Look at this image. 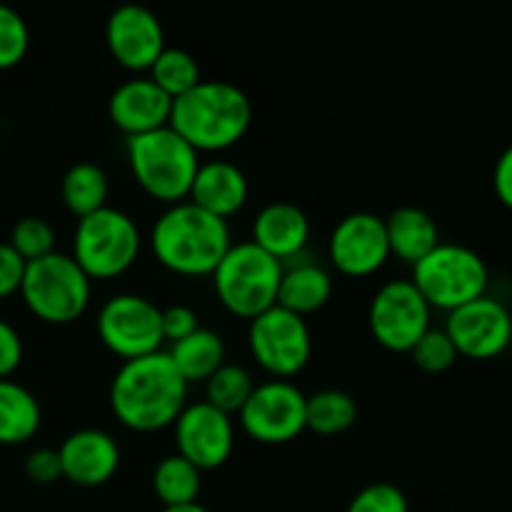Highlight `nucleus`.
<instances>
[{"label":"nucleus","mask_w":512,"mask_h":512,"mask_svg":"<svg viewBox=\"0 0 512 512\" xmlns=\"http://www.w3.org/2000/svg\"><path fill=\"white\" fill-rule=\"evenodd\" d=\"M188 405V383L165 350L125 360L110 383V408L125 428L155 433L178 420Z\"/></svg>","instance_id":"obj_1"},{"label":"nucleus","mask_w":512,"mask_h":512,"mask_svg":"<svg viewBox=\"0 0 512 512\" xmlns=\"http://www.w3.org/2000/svg\"><path fill=\"white\" fill-rule=\"evenodd\" d=\"M230 245L233 238L228 220L198 208L190 200L168 205L150 230L155 260L170 273L188 278L213 275Z\"/></svg>","instance_id":"obj_2"},{"label":"nucleus","mask_w":512,"mask_h":512,"mask_svg":"<svg viewBox=\"0 0 512 512\" xmlns=\"http://www.w3.org/2000/svg\"><path fill=\"white\" fill-rule=\"evenodd\" d=\"M253 103L228 80H200L190 93L173 100L170 128L198 153L233 148L248 133Z\"/></svg>","instance_id":"obj_3"},{"label":"nucleus","mask_w":512,"mask_h":512,"mask_svg":"<svg viewBox=\"0 0 512 512\" xmlns=\"http://www.w3.org/2000/svg\"><path fill=\"white\" fill-rule=\"evenodd\" d=\"M128 163L135 180L160 203H183L200 168V153L190 148L170 125L153 133L125 138Z\"/></svg>","instance_id":"obj_4"},{"label":"nucleus","mask_w":512,"mask_h":512,"mask_svg":"<svg viewBox=\"0 0 512 512\" xmlns=\"http://www.w3.org/2000/svg\"><path fill=\"white\" fill-rule=\"evenodd\" d=\"M283 263L260 250L253 240L230 245L213 270V288L225 310L245 320L278 305Z\"/></svg>","instance_id":"obj_5"},{"label":"nucleus","mask_w":512,"mask_h":512,"mask_svg":"<svg viewBox=\"0 0 512 512\" xmlns=\"http://www.w3.org/2000/svg\"><path fill=\"white\" fill-rule=\"evenodd\" d=\"M20 295L35 318L50 325H68L88 310L93 280L68 253H50L25 265Z\"/></svg>","instance_id":"obj_6"},{"label":"nucleus","mask_w":512,"mask_h":512,"mask_svg":"<svg viewBox=\"0 0 512 512\" xmlns=\"http://www.w3.org/2000/svg\"><path fill=\"white\" fill-rule=\"evenodd\" d=\"M413 285L430 308L453 310L483 298L490 270L473 248L460 243H440L420 263L413 265Z\"/></svg>","instance_id":"obj_7"},{"label":"nucleus","mask_w":512,"mask_h":512,"mask_svg":"<svg viewBox=\"0 0 512 512\" xmlns=\"http://www.w3.org/2000/svg\"><path fill=\"white\" fill-rule=\"evenodd\" d=\"M143 238L128 213L103 208L78 220L73 233V258L90 280H110L133 268Z\"/></svg>","instance_id":"obj_8"},{"label":"nucleus","mask_w":512,"mask_h":512,"mask_svg":"<svg viewBox=\"0 0 512 512\" xmlns=\"http://www.w3.org/2000/svg\"><path fill=\"white\" fill-rule=\"evenodd\" d=\"M248 345L255 363L275 380L298 375L313 355V338L305 318L280 305L250 320Z\"/></svg>","instance_id":"obj_9"},{"label":"nucleus","mask_w":512,"mask_h":512,"mask_svg":"<svg viewBox=\"0 0 512 512\" xmlns=\"http://www.w3.org/2000/svg\"><path fill=\"white\" fill-rule=\"evenodd\" d=\"M163 310L135 293L113 295L98 313V335L123 360L143 358L163 348Z\"/></svg>","instance_id":"obj_10"},{"label":"nucleus","mask_w":512,"mask_h":512,"mask_svg":"<svg viewBox=\"0 0 512 512\" xmlns=\"http://www.w3.org/2000/svg\"><path fill=\"white\" fill-rule=\"evenodd\" d=\"M430 313L413 280H390L370 300V333L390 353H410L430 330Z\"/></svg>","instance_id":"obj_11"},{"label":"nucleus","mask_w":512,"mask_h":512,"mask_svg":"<svg viewBox=\"0 0 512 512\" xmlns=\"http://www.w3.org/2000/svg\"><path fill=\"white\" fill-rule=\"evenodd\" d=\"M305 405L308 395L290 380H268L255 385L238 413L240 425L255 443L285 445L305 430Z\"/></svg>","instance_id":"obj_12"},{"label":"nucleus","mask_w":512,"mask_h":512,"mask_svg":"<svg viewBox=\"0 0 512 512\" xmlns=\"http://www.w3.org/2000/svg\"><path fill=\"white\" fill-rule=\"evenodd\" d=\"M175 445L180 458L203 473L225 465L235 448V425L233 418L223 410L213 408L210 403L185 405L183 413L173 423Z\"/></svg>","instance_id":"obj_13"},{"label":"nucleus","mask_w":512,"mask_h":512,"mask_svg":"<svg viewBox=\"0 0 512 512\" xmlns=\"http://www.w3.org/2000/svg\"><path fill=\"white\" fill-rule=\"evenodd\" d=\"M445 333L453 340L458 355L473 360L498 358L512 343V315L500 300L483 295L448 313Z\"/></svg>","instance_id":"obj_14"},{"label":"nucleus","mask_w":512,"mask_h":512,"mask_svg":"<svg viewBox=\"0 0 512 512\" xmlns=\"http://www.w3.org/2000/svg\"><path fill=\"white\" fill-rule=\"evenodd\" d=\"M330 260L350 278H368L390 260L385 220L375 213H350L330 233Z\"/></svg>","instance_id":"obj_15"},{"label":"nucleus","mask_w":512,"mask_h":512,"mask_svg":"<svg viewBox=\"0 0 512 512\" xmlns=\"http://www.w3.org/2000/svg\"><path fill=\"white\" fill-rule=\"evenodd\" d=\"M105 45L115 63L125 70H150L165 50V30L160 18L140 3H123L105 23Z\"/></svg>","instance_id":"obj_16"},{"label":"nucleus","mask_w":512,"mask_h":512,"mask_svg":"<svg viewBox=\"0 0 512 512\" xmlns=\"http://www.w3.org/2000/svg\"><path fill=\"white\" fill-rule=\"evenodd\" d=\"M63 478L80 488H98L113 480L120 468V448L105 430H75L58 448Z\"/></svg>","instance_id":"obj_17"},{"label":"nucleus","mask_w":512,"mask_h":512,"mask_svg":"<svg viewBox=\"0 0 512 512\" xmlns=\"http://www.w3.org/2000/svg\"><path fill=\"white\" fill-rule=\"evenodd\" d=\"M170 113H173V98H168L150 78L125 80L110 93L108 100L110 123L125 138L165 128L170 125Z\"/></svg>","instance_id":"obj_18"},{"label":"nucleus","mask_w":512,"mask_h":512,"mask_svg":"<svg viewBox=\"0 0 512 512\" xmlns=\"http://www.w3.org/2000/svg\"><path fill=\"white\" fill-rule=\"evenodd\" d=\"M310 240V220L295 203L275 200L253 220V243L275 260H298Z\"/></svg>","instance_id":"obj_19"},{"label":"nucleus","mask_w":512,"mask_h":512,"mask_svg":"<svg viewBox=\"0 0 512 512\" xmlns=\"http://www.w3.org/2000/svg\"><path fill=\"white\" fill-rule=\"evenodd\" d=\"M248 193V178L238 165L230 160H208L200 163L188 198L198 208L228 220L245 208Z\"/></svg>","instance_id":"obj_20"},{"label":"nucleus","mask_w":512,"mask_h":512,"mask_svg":"<svg viewBox=\"0 0 512 512\" xmlns=\"http://www.w3.org/2000/svg\"><path fill=\"white\" fill-rule=\"evenodd\" d=\"M385 220V233H388L390 255H395L403 263L415 265L440 245V230L433 215L425 213L415 205L395 208Z\"/></svg>","instance_id":"obj_21"},{"label":"nucleus","mask_w":512,"mask_h":512,"mask_svg":"<svg viewBox=\"0 0 512 512\" xmlns=\"http://www.w3.org/2000/svg\"><path fill=\"white\" fill-rule=\"evenodd\" d=\"M330 298H333V278L323 265L313 260H295L293 265H283L278 290L280 308L305 318L325 308Z\"/></svg>","instance_id":"obj_22"},{"label":"nucleus","mask_w":512,"mask_h":512,"mask_svg":"<svg viewBox=\"0 0 512 512\" xmlns=\"http://www.w3.org/2000/svg\"><path fill=\"white\" fill-rule=\"evenodd\" d=\"M43 423L40 403L15 380H0V445H23Z\"/></svg>","instance_id":"obj_23"},{"label":"nucleus","mask_w":512,"mask_h":512,"mask_svg":"<svg viewBox=\"0 0 512 512\" xmlns=\"http://www.w3.org/2000/svg\"><path fill=\"white\" fill-rule=\"evenodd\" d=\"M168 355L185 383L190 385L195 380L205 383L215 370L225 365V343L215 330L198 328L193 335L170 345Z\"/></svg>","instance_id":"obj_24"},{"label":"nucleus","mask_w":512,"mask_h":512,"mask_svg":"<svg viewBox=\"0 0 512 512\" xmlns=\"http://www.w3.org/2000/svg\"><path fill=\"white\" fill-rule=\"evenodd\" d=\"M60 195H63L65 208L73 215L85 218L98 210L108 208V195H110V180L100 165L88 163H75L65 170L63 183H60Z\"/></svg>","instance_id":"obj_25"},{"label":"nucleus","mask_w":512,"mask_h":512,"mask_svg":"<svg viewBox=\"0 0 512 512\" xmlns=\"http://www.w3.org/2000/svg\"><path fill=\"white\" fill-rule=\"evenodd\" d=\"M203 473L178 453L165 455L153 470V490L165 508L198 503Z\"/></svg>","instance_id":"obj_26"},{"label":"nucleus","mask_w":512,"mask_h":512,"mask_svg":"<svg viewBox=\"0 0 512 512\" xmlns=\"http://www.w3.org/2000/svg\"><path fill=\"white\" fill-rule=\"evenodd\" d=\"M358 405L343 390H320L310 395L305 405V430L318 435H340L353 428Z\"/></svg>","instance_id":"obj_27"},{"label":"nucleus","mask_w":512,"mask_h":512,"mask_svg":"<svg viewBox=\"0 0 512 512\" xmlns=\"http://www.w3.org/2000/svg\"><path fill=\"white\" fill-rule=\"evenodd\" d=\"M150 80L163 90L168 98H180V95L190 93L195 85L200 83V65L188 50L183 48H168L165 45L163 53L150 68Z\"/></svg>","instance_id":"obj_28"},{"label":"nucleus","mask_w":512,"mask_h":512,"mask_svg":"<svg viewBox=\"0 0 512 512\" xmlns=\"http://www.w3.org/2000/svg\"><path fill=\"white\" fill-rule=\"evenodd\" d=\"M255 390V380L243 365L225 363L223 368L215 370L208 380H205V403L213 408L223 410L233 418V413H240L243 405Z\"/></svg>","instance_id":"obj_29"},{"label":"nucleus","mask_w":512,"mask_h":512,"mask_svg":"<svg viewBox=\"0 0 512 512\" xmlns=\"http://www.w3.org/2000/svg\"><path fill=\"white\" fill-rule=\"evenodd\" d=\"M55 228L40 215H28V218H20L13 225V233H10V248L25 260V263H33V260L45 258V255L55 253Z\"/></svg>","instance_id":"obj_30"},{"label":"nucleus","mask_w":512,"mask_h":512,"mask_svg":"<svg viewBox=\"0 0 512 512\" xmlns=\"http://www.w3.org/2000/svg\"><path fill=\"white\" fill-rule=\"evenodd\" d=\"M30 45V30L23 15L0 3V70L15 68L25 58Z\"/></svg>","instance_id":"obj_31"},{"label":"nucleus","mask_w":512,"mask_h":512,"mask_svg":"<svg viewBox=\"0 0 512 512\" xmlns=\"http://www.w3.org/2000/svg\"><path fill=\"white\" fill-rule=\"evenodd\" d=\"M415 365L425 373H445L455 365V360L460 358L458 350H455L453 340L445 333V328H430L423 338L415 343V348L410 350Z\"/></svg>","instance_id":"obj_32"},{"label":"nucleus","mask_w":512,"mask_h":512,"mask_svg":"<svg viewBox=\"0 0 512 512\" xmlns=\"http://www.w3.org/2000/svg\"><path fill=\"white\" fill-rule=\"evenodd\" d=\"M345 512H410L408 498L393 483H373L350 500Z\"/></svg>","instance_id":"obj_33"},{"label":"nucleus","mask_w":512,"mask_h":512,"mask_svg":"<svg viewBox=\"0 0 512 512\" xmlns=\"http://www.w3.org/2000/svg\"><path fill=\"white\" fill-rule=\"evenodd\" d=\"M160 323H163V340H168L170 345L188 338V335H193L200 328L198 313L188 308V305H170V308H165Z\"/></svg>","instance_id":"obj_34"},{"label":"nucleus","mask_w":512,"mask_h":512,"mask_svg":"<svg viewBox=\"0 0 512 512\" xmlns=\"http://www.w3.org/2000/svg\"><path fill=\"white\" fill-rule=\"evenodd\" d=\"M25 475L38 485H50L55 480L63 478V468H60L58 450L38 448L25 458Z\"/></svg>","instance_id":"obj_35"},{"label":"nucleus","mask_w":512,"mask_h":512,"mask_svg":"<svg viewBox=\"0 0 512 512\" xmlns=\"http://www.w3.org/2000/svg\"><path fill=\"white\" fill-rule=\"evenodd\" d=\"M25 260L10 248V243H0V300L20 293V283L25 275Z\"/></svg>","instance_id":"obj_36"},{"label":"nucleus","mask_w":512,"mask_h":512,"mask_svg":"<svg viewBox=\"0 0 512 512\" xmlns=\"http://www.w3.org/2000/svg\"><path fill=\"white\" fill-rule=\"evenodd\" d=\"M23 360V340L18 330L0 318V380H8Z\"/></svg>","instance_id":"obj_37"},{"label":"nucleus","mask_w":512,"mask_h":512,"mask_svg":"<svg viewBox=\"0 0 512 512\" xmlns=\"http://www.w3.org/2000/svg\"><path fill=\"white\" fill-rule=\"evenodd\" d=\"M493 188L500 203L508 210H512V145H508V148L500 153V158L495 160Z\"/></svg>","instance_id":"obj_38"},{"label":"nucleus","mask_w":512,"mask_h":512,"mask_svg":"<svg viewBox=\"0 0 512 512\" xmlns=\"http://www.w3.org/2000/svg\"><path fill=\"white\" fill-rule=\"evenodd\" d=\"M163 512H210V510L203 508L200 503H190V505H175V508H163Z\"/></svg>","instance_id":"obj_39"}]
</instances>
